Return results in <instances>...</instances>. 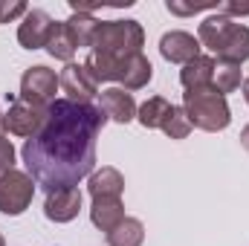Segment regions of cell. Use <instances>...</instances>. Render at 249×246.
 Masks as SVG:
<instances>
[{
	"mask_svg": "<svg viewBox=\"0 0 249 246\" xmlns=\"http://www.w3.org/2000/svg\"><path fill=\"white\" fill-rule=\"evenodd\" d=\"M107 122L99 105H75L55 99L47 107L41 130L23 142L26 174L47 194L61 188H78L96 168V139Z\"/></svg>",
	"mask_w": 249,
	"mask_h": 246,
	"instance_id": "cell-1",
	"label": "cell"
},
{
	"mask_svg": "<svg viewBox=\"0 0 249 246\" xmlns=\"http://www.w3.org/2000/svg\"><path fill=\"white\" fill-rule=\"evenodd\" d=\"M142 47H145V29L139 20H99L90 53L107 61L124 64V58L142 53Z\"/></svg>",
	"mask_w": 249,
	"mask_h": 246,
	"instance_id": "cell-2",
	"label": "cell"
},
{
	"mask_svg": "<svg viewBox=\"0 0 249 246\" xmlns=\"http://www.w3.org/2000/svg\"><path fill=\"white\" fill-rule=\"evenodd\" d=\"M183 110H186L191 127H200L206 133H217L226 130L232 122V110L226 96H220L214 87H203V90H186L183 93Z\"/></svg>",
	"mask_w": 249,
	"mask_h": 246,
	"instance_id": "cell-3",
	"label": "cell"
},
{
	"mask_svg": "<svg viewBox=\"0 0 249 246\" xmlns=\"http://www.w3.org/2000/svg\"><path fill=\"white\" fill-rule=\"evenodd\" d=\"M35 197V180L26 174V171H6L0 177V214L6 217H18L29 209Z\"/></svg>",
	"mask_w": 249,
	"mask_h": 246,
	"instance_id": "cell-4",
	"label": "cell"
},
{
	"mask_svg": "<svg viewBox=\"0 0 249 246\" xmlns=\"http://www.w3.org/2000/svg\"><path fill=\"white\" fill-rule=\"evenodd\" d=\"M55 93H58V75L55 70L44 67V64H35L23 72L20 78V102L23 105H32V107H50L55 102Z\"/></svg>",
	"mask_w": 249,
	"mask_h": 246,
	"instance_id": "cell-5",
	"label": "cell"
},
{
	"mask_svg": "<svg viewBox=\"0 0 249 246\" xmlns=\"http://www.w3.org/2000/svg\"><path fill=\"white\" fill-rule=\"evenodd\" d=\"M58 87L67 93V99L75 102V105H93V96L99 93V84H96V78L90 75V70H87L84 64H75V61L67 64L61 70Z\"/></svg>",
	"mask_w": 249,
	"mask_h": 246,
	"instance_id": "cell-6",
	"label": "cell"
},
{
	"mask_svg": "<svg viewBox=\"0 0 249 246\" xmlns=\"http://www.w3.org/2000/svg\"><path fill=\"white\" fill-rule=\"evenodd\" d=\"M53 26L55 20L44 9H29L18 23V44L23 50H44L53 35Z\"/></svg>",
	"mask_w": 249,
	"mask_h": 246,
	"instance_id": "cell-7",
	"label": "cell"
},
{
	"mask_svg": "<svg viewBox=\"0 0 249 246\" xmlns=\"http://www.w3.org/2000/svg\"><path fill=\"white\" fill-rule=\"evenodd\" d=\"M47 116V107H32V105H23V102H12L9 110L3 113V127L15 136H23V139H32Z\"/></svg>",
	"mask_w": 249,
	"mask_h": 246,
	"instance_id": "cell-8",
	"label": "cell"
},
{
	"mask_svg": "<svg viewBox=\"0 0 249 246\" xmlns=\"http://www.w3.org/2000/svg\"><path fill=\"white\" fill-rule=\"evenodd\" d=\"M160 55L171 64H183L194 61L200 55V41L191 35V32H183V29H171L160 38Z\"/></svg>",
	"mask_w": 249,
	"mask_h": 246,
	"instance_id": "cell-9",
	"label": "cell"
},
{
	"mask_svg": "<svg viewBox=\"0 0 249 246\" xmlns=\"http://www.w3.org/2000/svg\"><path fill=\"white\" fill-rule=\"evenodd\" d=\"M81 211V188H61L50 191L44 200V214L53 223H70Z\"/></svg>",
	"mask_w": 249,
	"mask_h": 246,
	"instance_id": "cell-10",
	"label": "cell"
},
{
	"mask_svg": "<svg viewBox=\"0 0 249 246\" xmlns=\"http://www.w3.org/2000/svg\"><path fill=\"white\" fill-rule=\"evenodd\" d=\"M238 20H232V18H226V15H220V12H214V15H209L200 26H197V41H200V47H206L209 53H220L223 50V44H226V38H229V32H232V26H235Z\"/></svg>",
	"mask_w": 249,
	"mask_h": 246,
	"instance_id": "cell-11",
	"label": "cell"
},
{
	"mask_svg": "<svg viewBox=\"0 0 249 246\" xmlns=\"http://www.w3.org/2000/svg\"><path fill=\"white\" fill-rule=\"evenodd\" d=\"M99 107L105 110L107 119H113L119 124H127L130 119H136V110H139L133 96L127 90H122V87H107L102 93V99H99Z\"/></svg>",
	"mask_w": 249,
	"mask_h": 246,
	"instance_id": "cell-12",
	"label": "cell"
},
{
	"mask_svg": "<svg viewBox=\"0 0 249 246\" xmlns=\"http://www.w3.org/2000/svg\"><path fill=\"white\" fill-rule=\"evenodd\" d=\"M90 220H93V226L102 229L105 235L113 232V229L124 220L122 197H96L93 206H90Z\"/></svg>",
	"mask_w": 249,
	"mask_h": 246,
	"instance_id": "cell-13",
	"label": "cell"
},
{
	"mask_svg": "<svg viewBox=\"0 0 249 246\" xmlns=\"http://www.w3.org/2000/svg\"><path fill=\"white\" fill-rule=\"evenodd\" d=\"M151 78H154V67H151V61H148L142 53L130 55V58L122 64V70H119V87L127 90V93H130V90L148 87Z\"/></svg>",
	"mask_w": 249,
	"mask_h": 246,
	"instance_id": "cell-14",
	"label": "cell"
},
{
	"mask_svg": "<svg viewBox=\"0 0 249 246\" xmlns=\"http://www.w3.org/2000/svg\"><path fill=\"white\" fill-rule=\"evenodd\" d=\"M87 191H90L93 200L96 197H122V191H124L122 171L113 168V165H105V168L93 171L90 180H87Z\"/></svg>",
	"mask_w": 249,
	"mask_h": 246,
	"instance_id": "cell-15",
	"label": "cell"
},
{
	"mask_svg": "<svg viewBox=\"0 0 249 246\" xmlns=\"http://www.w3.org/2000/svg\"><path fill=\"white\" fill-rule=\"evenodd\" d=\"M44 50H47L55 61L72 64L75 53H78V41H75V35H72V29H70V23H67V20H55L53 35H50V41H47V47H44Z\"/></svg>",
	"mask_w": 249,
	"mask_h": 246,
	"instance_id": "cell-16",
	"label": "cell"
},
{
	"mask_svg": "<svg viewBox=\"0 0 249 246\" xmlns=\"http://www.w3.org/2000/svg\"><path fill=\"white\" fill-rule=\"evenodd\" d=\"M212 78H214V58H209V55H197L194 61H188L180 70V81L186 90L212 87Z\"/></svg>",
	"mask_w": 249,
	"mask_h": 246,
	"instance_id": "cell-17",
	"label": "cell"
},
{
	"mask_svg": "<svg viewBox=\"0 0 249 246\" xmlns=\"http://www.w3.org/2000/svg\"><path fill=\"white\" fill-rule=\"evenodd\" d=\"M217 61H232V64H244L249 61V26L235 23L223 50L217 53Z\"/></svg>",
	"mask_w": 249,
	"mask_h": 246,
	"instance_id": "cell-18",
	"label": "cell"
},
{
	"mask_svg": "<svg viewBox=\"0 0 249 246\" xmlns=\"http://www.w3.org/2000/svg\"><path fill=\"white\" fill-rule=\"evenodd\" d=\"M212 87H214L220 96L235 93L238 87H244V70H241V64L214 61V78H212Z\"/></svg>",
	"mask_w": 249,
	"mask_h": 246,
	"instance_id": "cell-19",
	"label": "cell"
},
{
	"mask_svg": "<svg viewBox=\"0 0 249 246\" xmlns=\"http://www.w3.org/2000/svg\"><path fill=\"white\" fill-rule=\"evenodd\" d=\"M171 102L168 99H162V96H151L145 105H139V110H136V119L142 127H148V130H154V127H162L165 122V116L171 113Z\"/></svg>",
	"mask_w": 249,
	"mask_h": 246,
	"instance_id": "cell-20",
	"label": "cell"
},
{
	"mask_svg": "<svg viewBox=\"0 0 249 246\" xmlns=\"http://www.w3.org/2000/svg\"><path fill=\"white\" fill-rule=\"evenodd\" d=\"M142 241H145V226L136 217H124L113 232H107V246H142Z\"/></svg>",
	"mask_w": 249,
	"mask_h": 246,
	"instance_id": "cell-21",
	"label": "cell"
},
{
	"mask_svg": "<svg viewBox=\"0 0 249 246\" xmlns=\"http://www.w3.org/2000/svg\"><path fill=\"white\" fill-rule=\"evenodd\" d=\"M67 23H70L72 35H75L78 47H87V50H90V44H93V35H96V26H99V18H93L90 12H72Z\"/></svg>",
	"mask_w": 249,
	"mask_h": 246,
	"instance_id": "cell-22",
	"label": "cell"
},
{
	"mask_svg": "<svg viewBox=\"0 0 249 246\" xmlns=\"http://www.w3.org/2000/svg\"><path fill=\"white\" fill-rule=\"evenodd\" d=\"M168 139H186L188 133H191V122H188L186 110L183 107H171V113L165 116V122L160 127Z\"/></svg>",
	"mask_w": 249,
	"mask_h": 246,
	"instance_id": "cell-23",
	"label": "cell"
},
{
	"mask_svg": "<svg viewBox=\"0 0 249 246\" xmlns=\"http://www.w3.org/2000/svg\"><path fill=\"white\" fill-rule=\"evenodd\" d=\"M26 12H29V6L20 3V0H15V3L0 0V23H9V20H15V18H23Z\"/></svg>",
	"mask_w": 249,
	"mask_h": 246,
	"instance_id": "cell-24",
	"label": "cell"
},
{
	"mask_svg": "<svg viewBox=\"0 0 249 246\" xmlns=\"http://www.w3.org/2000/svg\"><path fill=\"white\" fill-rule=\"evenodd\" d=\"M15 168V145L6 139V133L0 136V171H12Z\"/></svg>",
	"mask_w": 249,
	"mask_h": 246,
	"instance_id": "cell-25",
	"label": "cell"
},
{
	"mask_svg": "<svg viewBox=\"0 0 249 246\" xmlns=\"http://www.w3.org/2000/svg\"><path fill=\"white\" fill-rule=\"evenodd\" d=\"M165 6H168V12H171V15H197V12H203V9H214V12H217V3H206V6H186V3L168 0Z\"/></svg>",
	"mask_w": 249,
	"mask_h": 246,
	"instance_id": "cell-26",
	"label": "cell"
},
{
	"mask_svg": "<svg viewBox=\"0 0 249 246\" xmlns=\"http://www.w3.org/2000/svg\"><path fill=\"white\" fill-rule=\"evenodd\" d=\"M217 12L226 15V18H232V15H249V6H244V3H217Z\"/></svg>",
	"mask_w": 249,
	"mask_h": 246,
	"instance_id": "cell-27",
	"label": "cell"
},
{
	"mask_svg": "<svg viewBox=\"0 0 249 246\" xmlns=\"http://www.w3.org/2000/svg\"><path fill=\"white\" fill-rule=\"evenodd\" d=\"M241 145H244V151L249 154V124L244 127V130H241Z\"/></svg>",
	"mask_w": 249,
	"mask_h": 246,
	"instance_id": "cell-28",
	"label": "cell"
},
{
	"mask_svg": "<svg viewBox=\"0 0 249 246\" xmlns=\"http://www.w3.org/2000/svg\"><path fill=\"white\" fill-rule=\"evenodd\" d=\"M244 99H247V105H249V78H244Z\"/></svg>",
	"mask_w": 249,
	"mask_h": 246,
	"instance_id": "cell-29",
	"label": "cell"
},
{
	"mask_svg": "<svg viewBox=\"0 0 249 246\" xmlns=\"http://www.w3.org/2000/svg\"><path fill=\"white\" fill-rule=\"evenodd\" d=\"M0 246H6V238H3V235H0Z\"/></svg>",
	"mask_w": 249,
	"mask_h": 246,
	"instance_id": "cell-30",
	"label": "cell"
},
{
	"mask_svg": "<svg viewBox=\"0 0 249 246\" xmlns=\"http://www.w3.org/2000/svg\"><path fill=\"white\" fill-rule=\"evenodd\" d=\"M0 177H3V171H0Z\"/></svg>",
	"mask_w": 249,
	"mask_h": 246,
	"instance_id": "cell-31",
	"label": "cell"
}]
</instances>
